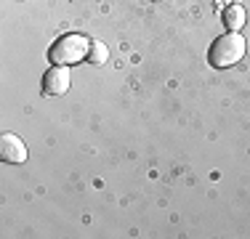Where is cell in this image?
Segmentation results:
<instances>
[{
    "label": "cell",
    "mask_w": 250,
    "mask_h": 239,
    "mask_svg": "<svg viewBox=\"0 0 250 239\" xmlns=\"http://www.w3.org/2000/svg\"><path fill=\"white\" fill-rule=\"evenodd\" d=\"M91 43L93 40H88L85 35H64V38H59L56 43L48 48V61L51 64H59V67H72V64H80L83 59H88V53H91Z\"/></svg>",
    "instance_id": "obj_1"
},
{
    "label": "cell",
    "mask_w": 250,
    "mask_h": 239,
    "mask_svg": "<svg viewBox=\"0 0 250 239\" xmlns=\"http://www.w3.org/2000/svg\"><path fill=\"white\" fill-rule=\"evenodd\" d=\"M224 24L229 32H240L242 24H245V8L242 5H229V8L224 11Z\"/></svg>",
    "instance_id": "obj_5"
},
{
    "label": "cell",
    "mask_w": 250,
    "mask_h": 239,
    "mask_svg": "<svg viewBox=\"0 0 250 239\" xmlns=\"http://www.w3.org/2000/svg\"><path fill=\"white\" fill-rule=\"evenodd\" d=\"M69 91V67H53L43 75V93L45 96H62Z\"/></svg>",
    "instance_id": "obj_4"
},
{
    "label": "cell",
    "mask_w": 250,
    "mask_h": 239,
    "mask_svg": "<svg viewBox=\"0 0 250 239\" xmlns=\"http://www.w3.org/2000/svg\"><path fill=\"white\" fill-rule=\"evenodd\" d=\"M0 159L11 165L27 162V146L16 133H3L0 136Z\"/></svg>",
    "instance_id": "obj_3"
},
{
    "label": "cell",
    "mask_w": 250,
    "mask_h": 239,
    "mask_svg": "<svg viewBox=\"0 0 250 239\" xmlns=\"http://www.w3.org/2000/svg\"><path fill=\"white\" fill-rule=\"evenodd\" d=\"M245 48H248L245 38H242L240 32H226L221 38L213 40L210 51H208V61L216 69H229V67H234V64L242 61Z\"/></svg>",
    "instance_id": "obj_2"
},
{
    "label": "cell",
    "mask_w": 250,
    "mask_h": 239,
    "mask_svg": "<svg viewBox=\"0 0 250 239\" xmlns=\"http://www.w3.org/2000/svg\"><path fill=\"white\" fill-rule=\"evenodd\" d=\"M154 3H157V0H154Z\"/></svg>",
    "instance_id": "obj_7"
},
{
    "label": "cell",
    "mask_w": 250,
    "mask_h": 239,
    "mask_svg": "<svg viewBox=\"0 0 250 239\" xmlns=\"http://www.w3.org/2000/svg\"><path fill=\"white\" fill-rule=\"evenodd\" d=\"M106 59H109V48H106L104 43H96V40H93L91 43V53H88V61L91 64H106Z\"/></svg>",
    "instance_id": "obj_6"
}]
</instances>
